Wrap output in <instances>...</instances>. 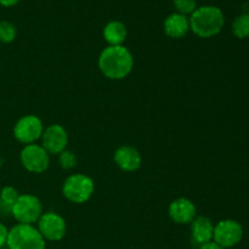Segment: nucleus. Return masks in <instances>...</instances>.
I'll use <instances>...</instances> for the list:
<instances>
[{"instance_id": "9", "label": "nucleus", "mask_w": 249, "mask_h": 249, "mask_svg": "<svg viewBox=\"0 0 249 249\" xmlns=\"http://www.w3.org/2000/svg\"><path fill=\"white\" fill-rule=\"evenodd\" d=\"M36 229L45 241L58 242L66 236L67 224L60 214L55 212H46L41 214L36 221Z\"/></svg>"}, {"instance_id": "1", "label": "nucleus", "mask_w": 249, "mask_h": 249, "mask_svg": "<svg viewBox=\"0 0 249 249\" xmlns=\"http://www.w3.org/2000/svg\"><path fill=\"white\" fill-rule=\"evenodd\" d=\"M99 68L108 79H124L133 71L134 57L124 45H108L100 53Z\"/></svg>"}, {"instance_id": "6", "label": "nucleus", "mask_w": 249, "mask_h": 249, "mask_svg": "<svg viewBox=\"0 0 249 249\" xmlns=\"http://www.w3.org/2000/svg\"><path fill=\"white\" fill-rule=\"evenodd\" d=\"M245 231L242 225L233 219L220 220L214 225L213 242L221 248L229 249L237 246L242 241Z\"/></svg>"}, {"instance_id": "22", "label": "nucleus", "mask_w": 249, "mask_h": 249, "mask_svg": "<svg viewBox=\"0 0 249 249\" xmlns=\"http://www.w3.org/2000/svg\"><path fill=\"white\" fill-rule=\"evenodd\" d=\"M19 2V0H0V5L5 7H11L15 6V5Z\"/></svg>"}, {"instance_id": "10", "label": "nucleus", "mask_w": 249, "mask_h": 249, "mask_svg": "<svg viewBox=\"0 0 249 249\" xmlns=\"http://www.w3.org/2000/svg\"><path fill=\"white\" fill-rule=\"evenodd\" d=\"M40 140L41 146L49 155H60L62 151L67 150L68 134L60 124H51L44 128Z\"/></svg>"}, {"instance_id": "8", "label": "nucleus", "mask_w": 249, "mask_h": 249, "mask_svg": "<svg viewBox=\"0 0 249 249\" xmlns=\"http://www.w3.org/2000/svg\"><path fill=\"white\" fill-rule=\"evenodd\" d=\"M19 160L24 169L33 174H41L50 165V155L38 143L24 146L19 155Z\"/></svg>"}, {"instance_id": "11", "label": "nucleus", "mask_w": 249, "mask_h": 249, "mask_svg": "<svg viewBox=\"0 0 249 249\" xmlns=\"http://www.w3.org/2000/svg\"><path fill=\"white\" fill-rule=\"evenodd\" d=\"M168 214L175 224L186 225L195 220L197 216V208L191 199L186 197H180L169 204Z\"/></svg>"}, {"instance_id": "20", "label": "nucleus", "mask_w": 249, "mask_h": 249, "mask_svg": "<svg viewBox=\"0 0 249 249\" xmlns=\"http://www.w3.org/2000/svg\"><path fill=\"white\" fill-rule=\"evenodd\" d=\"M58 163H60L62 169H73L77 165V156L72 151L65 150L58 155Z\"/></svg>"}, {"instance_id": "4", "label": "nucleus", "mask_w": 249, "mask_h": 249, "mask_svg": "<svg viewBox=\"0 0 249 249\" xmlns=\"http://www.w3.org/2000/svg\"><path fill=\"white\" fill-rule=\"evenodd\" d=\"M95 192V184L85 174H72L63 181L62 194L72 203L82 204L89 201Z\"/></svg>"}, {"instance_id": "19", "label": "nucleus", "mask_w": 249, "mask_h": 249, "mask_svg": "<svg viewBox=\"0 0 249 249\" xmlns=\"http://www.w3.org/2000/svg\"><path fill=\"white\" fill-rule=\"evenodd\" d=\"M173 5L178 14L185 15V16L191 15L197 9L196 0H173Z\"/></svg>"}, {"instance_id": "18", "label": "nucleus", "mask_w": 249, "mask_h": 249, "mask_svg": "<svg viewBox=\"0 0 249 249\" xmlns=\"http://www.w3.org/2000/svg\"><path fill=\"white\" fill-rule=\"evenodd\" d=\"M18 196V191H17L15 187L5 186L2 187V190L0 191V202H1L6 208L11 209V207L14 206L15 202L17 201Z\"/></svg>"}, {"instance_id": "21", "label": "nucleus", "mask_w": 249, "mask_h": 249, "mask_svg": "<svg viewBox=\"0 0 249 249\" xmlns=\"http://www.w3.org/2000/svg\"><path fill=\"white\" fill-rule=\"evenodd\" d=\"M7 235H9V230L4 224L0 223V248L6 246L7 242Z\"/></svg>"}, {"instance_id": "15", "label": "nucleus", "mask_w": 249, "mask_h": 249, "mask_svg": "<svg viewBox=\"0 0 249 249\" xmlns=\"http://www.w3.org/2000/svg\"><path fill=\"white\" fill-rule=\"evenodd\" d=\"M126 27L121 21H109L104 28V38L108 43V45H123L126 39Z\"/></svg>"}, {"instance_id": "16", "label": "nucleus", "mask_w": 249, "mask_h": 249, "mask_svg": "<svg viewBox=\"0 0 249 249\" xmlns=\"http://www.w3.org/2000/svg\"><path fill=\"white\" fill-rule=\"evenodd\" d=\"M231 29H232V33L236 38H249V12L238 15V16L233 19Z\"/></svg>"}, {"instance_id": "7", "label": "nucleus", "mask_w": 249, "mask_h": 249, "mask_svg": "<svg viewBox=\"0 0 249 249\" xmlns=\"http://www.w3.org/2000/svg\"><path fill=\"white\" fill-rule=\"evenodd\" d=\"M44 131V124L39 117L27 114L21 117L14 126V136L18 142L23 145L36 143Z\"/></svg>"}, {"instance_id": "3", "label": "nucleus", "mask_w": 249, "mask_h": 249, "mask_svg": "<svg viewBox=\"0 0 249 249\" xmlns=\"http://www.w3.org/2000/svg\"><path fill=\"white\" fill-rule=\"evenodd\" d=\"M6 246L9 249H45L46 241L34 225L17 224L9 230Z\"/></svg>"}, {"instance_id": "13", "label": "nucleus", "mask_w": 249, "mask_h": 249, "mask_svg": "<svg viewBox=\"0 0 249 249\" xmlns=\"http://www.w3.org/2000/svg\"><path fill=\"white\" fill-rule=\"evenodd\" d=\"M214 224L207 216H196L191 223V240L197 247L213 241Z\"/></svg>"}, {"instance_id": "23", "label": "nucleus", "mask_w": 249, "mask_h": 249, "mask_svg": "<svg viewBox=\"0 0 249 249\" xmlns=\"http://www.w3.org/2000/svg\"><path fill=\"white\" fill-rule=\"evenodd\" d=\"M198 249H224V248H221L220 246H218V245H216V243H214L213 241H212V242L206 243V245H203V246H201V247H198Z\"/></svg>"}, {"instance_id": "12", "label": "nucleus", "mask_w": 249, "mask_h": 249, "mask_svg": "<svg viewBox=\"0 0 249 249\" xmlns=\"http://www.w3.org/2000/svg\"><path fill=\"white\" fill-rule=\"evenodd\" d=\"M114 163L121 170L126 173L136 172L141 167L142 158L140 152L133 146L123 145L118 147L113 156Z\"/></svg>"}, {"instance_id": "2", "label": "nucleus", "mask_w": 249, "mask_h": 249, "mask_svg": "<svg viewBox=\"0 0 249 249\" xmlns=\"http://www.w3.org/2000/svg\"><path fill=\"white\" fill-rule=\"evenodd\" d=\"M190 31L199 38L218 36L225 24V16L221 9L212 5L197 7L189 17Z\"/></svg>"}, {"instance_id": "14", "label": "nucleus", "mask_w": 249, "mask_h": 249, "mask_svg": "<svg viewBox=\"0 0 249 249\" xmlns=\"http://www.w3.org/2000/svg\"><path fill=\"white\" fill-rule=\"evenodd\" d=\"M163 28H164V33L167 34L169 38H184L190 31L189 17L185 16V15L178 14V12L170 14L169 16H167V18L164 19Z\"/></svg>"}, {"instance_id": "5", "label": "nucleus", "mask_w": 249, "mask_h": 249, "mask_svg": "<svg viewBox=\"0 0 249 249\" xmlns=\"http://www.w3.org/2000/svg\"><path fill=\"white\" fill-rule=\"evenodd\" d=\"M10 211L18 224L34 225L43 214V204L34 195L24 194L19 195Z\"/></svg>"}, {"instance_id": "24", "label": "nucleus", "mask_w": 249, "mask_h": 249, "mask_svg": "<svg viewBox=\"0 0 249 249\" xmlns=\"http://www.w3.org/2000/svg\"><path fill=\"white\" fill-rule=\"evenodd\" d=\"M1 167H2V160L1 158H0V169H1Z\"/></svg>"}, {"instance_id": "17", "label": "nucleus", "mask_w": 249, "mask_h": 249, "mask_svg": "<svg viewBox=\"0 0 249 249\" xmlns=\"http://www.w3.org/2000/svg\"><path fill=\"white\" fill-rule=\"evenodd\" d=\"M17 28L9 21H0V43L10 44L16 39Z\"/></svg>"}]
</instances>
